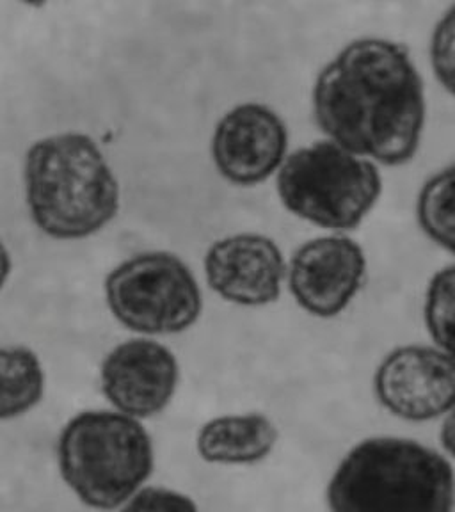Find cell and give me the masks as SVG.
<instances>
[{
  "instance_id": "1",
  "label": "cell",
  "mask_w": 455,
  "mask_h": 512,
  "mask_svg": "<svg viewBox=\"0 0 455 512\" xmlns=\"http://www.w3.org/2000/svg\"><path fill=\"white\" fill-rule=\"evenodd\" d=\"M312 105L329 141L377 166H406L420 150L427 121L424 79L397 41H351L320 70Z\"/></svg>"
},
{
  "instance_id": "2",
  "label": "cell",
  "mask_w": 455,
  "mask_h": 512,
  "mask_svg": "<svg viewBox=\"0 0 455 512\" xmlns=\"http://www.w3.org/2000/svg\"><path fill=\"white\" fill-rule=\"evenodd\" d=\"M326 498L329 512H454V468L418 441L368 438L336 466Z\"/></svg>"
},
{
  "instance_id": "3",
  "label": "cell",
  "mask_w": 455,
  "mask_h": 512,
  "mask_svg": "<svg viewBox=\"0 0 455 512\" xmlns=\"http://www.w3.org/2000/svg\"><path fill=\"white\" fill-rule=\"evenodd\" d=\"M24 176L32 221L52 239H86L118 214V180L104 153L84 134L32 144Z\"/></svg>"
},
{
  "instance_id": "4",
  "label": "cell",
  "mask_w": 455,
  "mask_h": 512,
  "mask_svg": "<svg viewBox=\"0 0 455 512\" xmlns=\"http://www.w3.org/2000/svg\"><path fill=\"white\" fill-rule=\"evenodd\" d=\"M57 464L64 484L82 504L114 511L150 479L155 464L152 438L132 416L84 411L64 425Z\"/></svg>"
},
{
  "instance_id": "5",
  "label": "cell",
  "mask_w": 455,
  "mask_h": 512,
  "mask_svg": "<svg viewBox=\"0 0 455 512\" xmlns=\"http://www.w3.org/2000/svg\"><path fill=\"white\" fill-rule=\"evenodd\" d=\"M283 207L306 223L333 233L356 230L383 194V175L329 139L288 155L276 180Z\"/></svg>"
},
{
  "instance_id": "6",
  "label": "cell",
  "mask_w": 455,
  "mask_h": 512,
  "mask_svg": "<svg viewBox=\"0 0 455 512\" xmlns=\"http://www.w3.org/2000/svg\"><path fill=\"white\" fill-rule=\"evenodd\" d=\"M112 315L143 335H176L192 328L203 310L191 269L166 251L132 256L105 280Z\"/></svg>"
},
{
  "instance_id": "7",
  "label": "cell",
  "mask_w": 455,
  "mask_h": 512,
  "mask_svg": "<svg viewBox=\"0 0 455 512\" xmlns=\"http://www.w3.org/2000/svg\"><path fill=\"white\" fill-rule=\"evenodd\" d=\"M374 392L400 420L432 422L455 408V360L436 345H402L379 363Z\"/></svg>"
},
{
  "instance_id": "8",
  "label": "cell",
  "mask_w": 455,
  "mask_h": 512,
  "mask_svg": "<svg viewBox=\"0 0 455 512\" xmlns=\"http://www.w3.org/2000/svg\"><path fill=\"white\" fill-rule=\"evenodd\" d=\"M367 269L365 249L347 233H331L296 249L288 265V288L304 312L333 319L360 294Z\"/></svg>"
},
{
  "instance_id": "9",
  "label": "cell",
  "mask_w": 455,
  "mask_h": 512,
  "mask_svg": "<svg viewBox=\"0 0 455 512\" xmlns=\"http://www.w3.org/2000/svg\"><path fill=\"white\" fill-rule=\"evenodd\" d=\"M288 130L278 112L242 104L217 123L212 157L219 173L235 185H256L280 171L287 159Z\"/></svg>"
},
{
  "instance_id": "10",
  "label": "cell",
  "mask_w": 455,
  "mask_h": 512,
  "mask_svg": "<svg viewBox=\"0 0 455 512\" xmlns=\"http://www.w3.org/2000/svg\"><path fill=\"white\" fill-rule=\"evenodd\" d=\"M178 377L175 354L146 338L128 340L112 349L100 370L105 399L118 413L136 420L152 418L168 408Z\"/></svg>"
},
{
  "instance_id": "11",
  "label": "cell",
  "mask_w": 455,
  "mask_h": 512,
  "mask_svg": "<svg viewBox=\"0 0 455 512\" xmlns=\"http://www.w3.org/2000/svg\"><path fill=\"white\" fill-rule=\"evenodd\" d=\"M287 271L278 244L258 233H240L217 240L205 256L210 288L240 306L276 303Z\"/></svg>"
},
{
  "instance_id": "12",
  "label": "cell",
  "mask_w": 455,
  "mask_h": 512,
  "mask_svg": "<svg viewBox=\"0 0 455 512\" xmlns=\"http://www.w3.org/2000/svg\"><path fill=\"white\" fill-rule=\"evenodd\" d=\"M278 438L280 432L265 415H224L201 427L196 448L207 463L248 466L271 456Z\"/></svg>"
},
{
  "instance_id": "13",
  "label": "cell",
  "mask_w": 455,
  "mask_h": 512,
  "mask_svg": "<svg viewBox=\"0 0 455 512\" xmlns=\"http://www.w3.org/2000/svg\"><path fill=\"white\" fill-rule=\"evenodd\" d=\"M45 393L41 361L27 347H0V420H13L36 408Z\"/></svg>"
},
{
  "instance_id": "14",
  "label": "cell",
  "mask_w": 455,
  "mask_h": 512,
  "mask_svg": "<svg viewBox=\"0 0 455 512\" xmlns=\"http://www.w3.org/2000/svg\"><path fill=\"white\" fill-rule=\"evenodd\" d=\"M416 219L438 248L455 256V160L422 185L416 198Z\"/></svg>"
},
{
  "instance_id": "15",
  "label": "cell",
  "mask_w": 455,
  "mask_h": 512,
  "mask_svg": "<svg viewBox=\"0 0 455 512\" xmlns=\"http://www.w3.org/2000/svg\"><path fill=\"white\" fill-rule=\"evenodd\" d=\"M424 322L434 345L455 360V264L443 267L429 281Z\"/></svg>"
},
{
  "instance_id": "16",
  "label": "cell",
  "mask_w": 455,
  "mask_h": 512,
  "mask_svg": "<svg viewBox=\"0 0 455 512\" xmlns=\"http://www.w3.org/2000/svg\"><path fill=\"white\" fill-rule=\"evenodd\" d=\"M431 66L441 88L455 100V4L434 25L431 36Z\"/></svg>"
},
{
  "instance_id": "17",
  "label": "cell",
  "mask_w": 455,
  "mask_h": 512,
  "mask_svg": "<svg viewBox=\"0 0 455 512\" xmlns=\"http://www.w3.org/2000/svg\"><path fill=\"white\" fill-rule=\"evenodd\" d=\"M120 512H200L191 496L166 488H143Z\"/></svg>"
},
{
  "instance_id": "18",
  "label": "cell",
  "mask_w": 455,
  "mask_h": 512,
  "mask_svg": "<svg viewBox=\"0 0 455 512\" xmlns=\"http://www.w3.org/2000/svg\"><path fill=\"white\" fill-rule=\"evenodd\" d=\"M441 445L455 461V408L445 416L440 432Z\"/></svg>"
},
{
  "instance_id": "19",
  "label": "cell",
  "mask_w": 455,
  "mask_h": 512,
  "mask_svg": "<svg viewBox=\"0 0 455 512\" xmlns=\"http://www.w3.org/2000/svg\"><path fill=\"white\" fill-rule=\"evenodd\" d=\"M9 272H11V256H9L8 249L0 240V290L8 280Z\"/></svg>"
}]
</instances>
